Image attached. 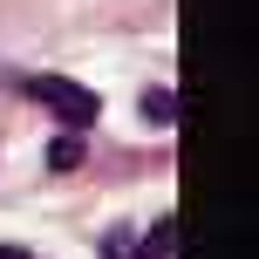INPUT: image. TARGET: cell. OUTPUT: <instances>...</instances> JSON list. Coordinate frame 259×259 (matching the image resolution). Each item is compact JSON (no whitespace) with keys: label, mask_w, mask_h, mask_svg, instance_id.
<instances>
[{"label":"cell","mask_w":259,"mask_h":259,"mask_svg":"<svg viewBox=\"0 0 259 259\" xmlns=\"http://www.w3.org/2000/svg\"><path fill=\"white\" fill-rule=\"evenodd\" d=\"M34 103L41 109H55V116H62V123H96V109H103V103H96V89H82V82H62V75H41L34 82Z\"/></svg>","instance_id":"obj_1"},{"label":"cell","mask_w":259,"mask_h":259,"mask_svg":"<svg viewBox=\"0 0 259 259\" xmlns=\"http://www.w3.org/2000/svg\"><path fill=\"white\" fill-rule=\"evenodd\" d=\"M48 164H55V170H75V164H82V143H75V137H62V143L48 150Z\"/></svg>","instance_id":"obj_4"},{"label":"cell","mask_w":259,"mask_h":259,"mask_svg":"<svg viewBox=\"0 0 259 259\" xmlns=\"http://www.w3.org/2000/svg\"><path fill=\"white\" fill-rule=\"evenodd\" d=\"M143 116H150V123H178V96H170V89H150V96H143Z\"/></svg>","instance_id":"obj_3"},{"label":"cell","mask_w":259,"mask_h":259,"mask_svg":"<svg viewBox=\"0 0 259 259\" xmlns=\"http://www.w3.org/2000/svg\"><path fill=\"white\" fill-rule=\"evenodd\" d=\"M170 246H178V219H164V225H157L150 239H143V252H130V259H164Z\"/></svg>","instance_id":"obj_2"},{"label":"cell","mask_w":259,"mask_h":259,"mask_svg":"<svg viewBox=\"0 0 259 259\" xmlns=\"http://www.w3.org/2000/svg\"><path fill=\"white\" fill-rule=\"evenodd\" d=\"M0 259H27V252H21V246H0Z\"/></svg>","instance_id":"obj_5"}]
</instances>
